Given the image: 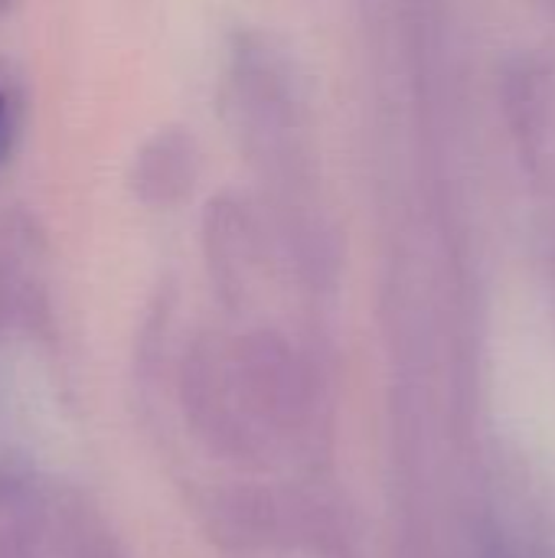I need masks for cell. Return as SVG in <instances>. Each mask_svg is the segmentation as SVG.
<instances>
[{"label":"cell","mask_w":555,"mask_h":558,"mask_svg":"<svg viewBox=\"0 0 555 558\" xmlns=\"http://www.w3.org/2000/svg\"><path fill=\"white\" fill-rule=\"evenodd\" d=\"M16 128H20V101L13 85L0 82V167L7 163L13 144H16Z\"/></svg>","instance_id":"obj_9"},{"label":"cell","mask_w":555,"mask_h":558,"mask_svg":"<svg viewBox=\"0 0 555 558\" xmlns=\"http://www.w3.org/2000/svg\"><path fill=\"white\" fill-rule=\"evenodd\" d=\"M229 379L239 409L258 441L291 438L311 428L317 412V386L311 363L278 333L255 330L226 343Z\"/></svg>","instance_id":"obj_2"},{"label":"cell","mask_w":555,"mask_h":558,"mask_svg":"<svg viewBox=\"0 0 555 558\" xmlns=\"http://www.w3.org/2000/svg\"><path fill=\"white\" fill-rule=\"evenodd\" d=\"M200 173V150L183 128H164L134 157L131 186L147 206L180 203Z\"/></svg>","instance_id":"obj_5"},{"label":"cell","mask_w":555,"mask_h":558,"mask_svg":"<svg viewBox=\"0 0 555 558\" xmlns=\"http://www.w3.org/2000/svg\"><path fill=\"white\" fill-rule=\"evenodd\" d=\"M0 558H36V517L26 487L0 474Z\"/></svg>","instance_id":"obj_8"},{"label":"cell","mask_w":555,"mask_h":558,"mask_svg":"<svg viewBox=\"0 0 555 558\" xmlns=\"http://www.w3.org/2000/svg\"><path fill=\"white\" fill-rule=\"evenodd\" d=\"M546 78L550 75L530 62H523L520 72L510 75V118L517 134L530 147H540L550 134V105H555V95H550Z\"/></svg>","instance_id":"obj_7"},{"label":"cell","mask_w":555,"mask_h":558,"mask_svg":"<svg viewBox=\"0 0 555 558\" xmlns=\"http://www.w3.org/2000/svg\"><path fill=\"white\" fill-rule=\"evenodd\" d=\"M258 226L255 216L236 196H216L203 216V245L216 291L236 304L249 291V278L258 265Z\"/></svg>","instance_id":"obj_4"},{"label":"cell","mask_w":555,"mask_h":558,"mask_svg":"<svg viewBox=\"0 0 555 558\" xmlns=\"http://www.w3.org/2000/svg\"><path fill=\"white\" fill-rule=\"evenodd\" d=\"M229 111L252 167L268 186L278 242L307 284H327L337 271V242L314 199L301 92L288 62L262 36H242L232 49Z\"/></svg>","instance_id":"obj_1"},{"label":"cell","mask_w":555,"mask_h":558,"mask_svg":"<svg viewBox=\"0 0 555 558\" xmlns=\"http://www.w3.org/2000/svg\"><path fill=\"white\" fill-rule=\"evenodd\" d=\"M180 402L193 435L203 438L209 451L229 461H255L265 454V445L249 428L232 392L226 343L206 337L190 347L180 369Z\"/></svg>","instance_id":"obj_3"},{"label":"cell","mask_w":555,"mask_h":558,"mask_svg":"<svg viewBox=\"0 0 555 558\" xmlns=\"http://www.w3.org/2000/svg\"><path fill=\"white\" fill-rule=\"evenodd\" d=\"M56 558H124L108 523L82 500L62 497L52 513Z\"/></svg>","instance_id":"obj_6"}]
</instances>
